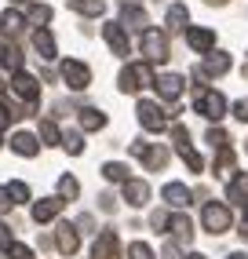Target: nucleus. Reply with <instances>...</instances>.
<instances>
[{
    "label": "nucleus",
    "mask_w": 248,
    "mask_h": 259,
    "mask_svg": "<svg viewBox=\"0 0 248 259\" xmlns=\"http://www.w3.org/2000/svg\"><path fill=\"white\" fill-rule=\"evenodd\" d=\"M33 48L40 51V59H55V37L48 29H37L33 33Z\"/></svg>",
    "instance_id": "nucleus-26"
},
{
    "label": "nucleus",
    "mask_w": 248,
    "mask_h": 259,
    "mask_svg": "<svg viewBox=\"0 0 248 259\" xmlns=\"http://www.w3.org/2000/svg\"><path fill=\"white\" fill-rule=\"evenodd\" d=\"M124 201H128L132 208H143V204L150 201V183H143V179H128V183H124Z\"/></svg>",
    "instance_id": "nucleus-16"
},
{
    "label": "nucleus",
    "mask_w": 248,
    "mask_h": 259,
    "mask_svg": "<svg viewBox=\"0 0 248 259\" xmlns=\"http://www.w3.org/2000/svg\"><path fill=\"white\" fill-rule=\"evenodd\" d=\"M99 208H102V212H117V201H113L110 194H102V197H99Z\"/></svg>",
    "instance_id": "nucleus-45"
},
{
    "label": "nucleus",
    "mask_w": 248,
    "mask_h": 259,
    "mask_svg": "<svg viewBox=\"0 0 248 259\" xmlns=\"http://www.w3.org/2000/svg\"><path fill=\"white\" fill-rule=\"evenodd\" d=\"M226 259H248V255H244V252H230Z\"/></svg>",
    "instance_id": "nucleus-48"
},
{
    "label": "nucleus",
    "mask_w": 248,
    "mask_h": 259,
    "mask_svg": "<svg viewBox=\"0 0 248 259\" xmlns=\"http://www.w3.org/2000/svg\"><path fill=\"white\" fill-rule=\"evenodd\" d=\"M77 194H80V183H77L73 176H62V179H59V197H62V201H73Z\"/></svg>",
    "instance_id": "nucleus-31"
},
{
    "label": "nucleus",
    "mask_w": 248,
    "mask_h": 259,
    "mask_svg": "<svg viewBox=\"0 0 248 259\" xmlns=\"http://www.w3.org/2000/svg\"><path fill=\"white\" fill-rule=\"evenodd\" d=\"M120 15H124V22H120V26H128V29H143V33L150 29V26H146V11L139 8V4H128V8H120Z\"/></svg>",
    "instance_id": "nucleus-23"
},
{
    "label": "nucleus",
    "mask_w": 248,
    "mask_h": 259,
    "mask_svg": "<svg viewBox=\"0 0 248 259\" xmlns=\"http://www.w3.org/2000/svg\"><path fill=\"white\" fill-rule=\"evenodd\" d=\"M161 197L172 204V208H186V204L193 201V194H190V190H186L183 183H168V186L161 190Z\"/></svg>",
    "instance_id": "nucleus-18"
},
{
    "label": "nucleus",
    "mask_w": 248,
    "mask_h": 259,
    "mask_svg": "<svg viewBox=\"0 0 248 259\" xmlns=\"http://www.w3.org/2000/svg\"><path fill=\"white\" fill-rule=\"evenodd\" d=\"M92 259H120V241L113 230H102L92 245Z\"/></svg>",
    "instance_id": "nucleus-9"
},
{
    "label": "nucleus",
    "mask_w": 248,
    "mask_h": 259,
    "mask_svg": "<svg viewBox=\"0 0 248 259\" xmlns=\"http://www.w3.org/2000/svg\"><path fill=\"white\" fill-rule=\"evenodd\" d=\"M204 139H208L212 146H216V150H223V146L230 143V139H226V132H223V128H208V135H204Z\"/></svg>",
    "instance_id": "nucleus-38"
},
{
    "label": "nucleus",
    "mask_w": 248,
    "mask_h": 259,
    "mask_svg": "<svg viewBox=\"0 0 248 259\" xmlns=\"http://www.w3.org/2000/svg\"><path fill=\"white\" fill-rule=\"evenodd\" d=\"M15 248V237H11V227L0 219V252H11Z\"/></svg>",
    "instance_id": "nucleus-37"
},
{
    "label": "nucleus",
    "mask_w": 248,
    "mask_h": 259,
    "mask_svg": "<svg viewBox=\"0 0 248 259\" xmlns=\"http://www.w3.org/2000/svg\"><path fill=\"white\" fill-rule=\"evenodd\" d=\"M153 88H157V95H161V99L175 102V99L183 95V77H179V73H161V77L153 80Z\"/></svg>",
    "instance_id": "nucleus-13"
},
{
    "label": "nucleus",
    "mask_w": 248,
    "mask_h": 259,
    "mask_svg": "<svg viewBox=\"0 0 248 259\" xmlns=\"http://www.w3.org/2000/svg\"><path fill=\"white\" fill-rule=\"evenodd\" d=\"M164 22H168V29H172V33L190 29V11H186V4H172V8H168V15H164Z\"/></svg>",
    "instance_id": "nucleus-22"
},
{
    "label": "nucleus",
    "mask_w": 248,
    "mask_h": 259,
    "mask_svg": "<svg viewBox=\"0 0 248 259\" xmlns=\"http://www.w3.org/2000/svg\"><path fill=\"white\" fill-rule=\"evenodd\" d=\"M0 62H4L8 70L19 73V70H22V51L15 48V44H0Z\"/></svg>",
    "instance_id": "nucleus-27"
},
{
    "label": "nucleus",
    "mask_w": 248,
    "mask_h": 259,
    "mask_svg": "<svg viewBox=\"0 0 248 259\" xmlns=\"http://www.w3.org/2000/svg\"><path fill=\"white\" fill-rule=\"evenodd\" d=\"M11 120H15V113H11V110L4 106V102H0V132H4V128L11 124Z\"/></svg>",
    "instance_id": "nucleus-42"
},
{
    "label": "nucleus",
    "mask_w": 248,
    "mask_h": 259,
    "mask_svg": "<svg viewBox=\"0 0 248 259\" xmlns=\"http://www.w3.org/2000/svg\"><path fill=\"white\" fill-rule=\"evenodd\" d=\"M244 150H248V143H244Z\"/></svg>",
    "instance_id": "nucleus-52"
},
{
    "label": "nucleus",
    "mask_w": 248,
    "mask_h": 259,
    "mask_svg": "<svg viewBox=\"0 0 248 259\" xmlns=\"http://www.w3.org/2000/svg\"><path fill=\"white\" fill-rule=\"evenodd\" d=\"M201 223H204V230H208L212 237H219V234H226V230H230L234 215H230V208H226V204H219V201H208L204 208H201Z\"/></svg>",
    "instance_id": "nucleus-2"
},
{
    "label": "nucleus",
    "mask_w": 248,
    "mask_h": 259,
    "mask_svg": "<svg viewBox=\"0 0 248 259\" xmlns=\"http://www.w3.org/2000/svg\"><path fill=\"white\" fill-rule=\"evenodd\" d=\"M234 117L241 120V124H248V99H241V102H234Z\"/></svg>",
    "instance_id": "nucleus-40"
},
{
    "label": "nucleus",
    "mask_w": 248,
    "mask_h": 259,
    "mask_svg": "<svg viewBox=\"0 0 248 259\" xmlns=\"http://www.w3.org/2000/svg\"><path fill=\"white\" fill-rule=\"evenodd\" d=\"M55 245H59V252H62V255H73V252L80 248V234H77V227H73V223H62V227H59V234H55Z\"/></svg>",
    "instance_id": "nucleus-14"
},
{
    "label": "nucleus",
    "mask_w": 248,
    "mask_h": 259,
    "mask_svg": "<svg viewBox=\"0 0 248 259\" xmlns=\"http://www.w3.org/2000/svg\"><path fill=\"white\" fill-rule=\"evenodd\" d=\"M44 143H37V135H29V132H15L11 135V150L19 153V157H37Z\"/></svg>",
    "instance_id": "nucleus-15"
},
{
    "label": "nucleus",
    "mask_w": 248,
    "mask_h": 259,
    "mask_svg": "<svg viewBox=\"0 0 248 259\" xmlns=\"http://www.w3.org/2000/svg\"><path fill=\"white\" fill-rule=\"evenodd\" d=\"M29 22H37V26L44 29V22H51V8H48V4H33V8H29Z\"/></svg>",
    "instance_id": "nucleus-33"
},
{
    "label": "nucleus",
    "mask_w": 248,
    "mask_h": 259,
    "mask_svg": "<svg viewBox=\"0 0 248 259\" xmlns=\"http://www.w3.org/2000/svg\"><path fill=\"white\" fill-rule=\"evenodd\" d=\"M135 113H139V124H143L146 132H164V128H168V113L157 106V102H150V99L139 102Z\"/></svg>",
    "instance_id": "nucleus-5"
},
{
    "label": "nucleus",
    "mask_w": 248,
    "mask_h": 259,
    "mask_svg": "<svg viewBox=\"0 0 248 259\" xmlns=\"http://www.w3.org/2000/svg\"><path fill=\"white\" fill-rule=\"evenodd\" d=\"M241 237H248V219H244V223H241Z\"/></svg>",
    "instance_id": "nucleus-49"
},
{
    "label": "nucleus",
    "mask_w": 248,
    "mask_h": 259,
    "mask_svg": "<svg viewBox=\"0 0 248 259\" xmlns=\"http://www.w3.org/2000/svg\"><path fill=\"white\" fill-rule=\"evenodd\" d=\"M73 11H80V15H92V19H99V15L106 11V4L102 0H66Z\"/></svg>",
    "instance_id": "nucleus-28"
},
{
    "label": "nucleus",
    "mask_w": 248,
    "mask_h": 259,
    "mask_svg": "<svg viewBox=\"0 0 248 259\" xmlns=\"http://www.w3.org/2000/svg\"><path fill=\"white\" fill-rule=\"evenodd\" d=\"M11 92L19 95V99H26V102H37L40 99V84H37V77H29V73H15L11 77Z\"/></svg>",
    "instance_id": "nucleus-11"
},
{
    "label": "nucleus",
    "mask_w": 248,
    "mask_h": 259,
    "mask_svg": "<svg viewBox=\"0 0 248 259\" xmlns=\"http://www.w3.org/2000/svg\"><path fill=\"white\" fill-rule=\"evenodd\" d=\"M8 255H11V259H33V252H29L26 245H15V248H11Z\"/></svg>",
    "instance_id": "nucleus-44"
},
{
    "label": "nucleus",
    "mask_w": 248,
    "mask_h": 259,
    "mask_svg": "<svg viewBox=\"0 0 248 259\" xmlns=\"http://www.w3.org/2000/svg\"><path fill=\"white\" fill-rule=\"evenodd\" d=\"M77 227H80V230H92V227H95V219H92V215H80V219H77Z\"/></svg>",
    "instance_id": "nucleus-46"
},
{
    "label": "nucleus",
    "mask_w": 248,
    "mask_h": 259,
    "mask_svg": "<svg viewBox=\"0 0 248 259\" xmlns=\"http://www.w3.org/2000/svg\"><path fill=\"white\" fill-rule=\"evenodd\" d=\"M161 259H183L179 245H172V241H168V245H164V252H161Z\"/></svg>",
    "instance_id": "nucleus-43"
},
{
    "label": "nucleus",
    "mask_w": 248,
    "mask_h": 259,
    "mask_svg": "<svg viewBox=\"0 0 248 259\" xmlns=\"http://www.w3.org/2000/svg\"><path fill=\"white\" fill-rule=\"evenodd\" d=\"M168 223H172V215H164V212H153L150 215V227L153 230H168Z\"/></svg>",
    "instance_id": "nucleus-39"
},
{
    "label": "nucleus",
    "mask_w": 248,
    "mask_h": 259,
    "mask_svg": "<svg viewBox=\"0 0 248 259\" xmlns=\"http://www.w3.org/2000/svg\"><path fill=\"white\" fill-rule=\"evenodd\" d=\"M186 44L193 51H201V55H212V51H216V33L204 29V26H190L186 29Z\"/></svg>",
    "instance_id": "nucleus-10"
},
{
    "label": "nucleus",
    "mask_w": 248,
    "mask_h": 259,
    "mask_svg": "<svg viewBox=\"0 0 248 259\" xmlns=\"http://www.w3.org/2000/svg\"><path fill=\"white\" fill-rule=\"evenodd\" d=\"M230 168H234V150H230V146L216 150V171H219V176H226Z\"/></svg>",
    "instance_id": "nucleus-32"
},
{
    "label": "nucleus",
    "mask_w": 248,
    "mask_h": 259,
    "mask_svg": "<svg viewBox=\"0 0 248 259\" xmlns=\"http://www.w3.org/2000/svg\"><path fill=\"white\" fill-rule=\"evenodd\" d=\"M102 176L110 179V183H128V164H120V161H106V164H102Z\"/></svg>",
    "instance_id": "nucleus-30"
},
{
    "label": "nucleus",
    "mask_w": 248,
    "mask_h": 259,
    "mask_svg": "<svg viewBox=\"0 0 248 259\" xmlns=\"http://www.w3.org/2000/svg\"><path fill=\"white\" fill-rule=\"evenodd\" d=\"M190 259H208V255H201V252H193V255H190Z\"/></svg>",
    "instance_id": "nucleus-50"
},
{
    "label": "nucleus",
    "mask_w": 248,
    "mask_h": 259,
    "mask_svg": "<svg viewBox=\"0 0 248 259\" xmlns=\"http://www.w3.org/2000/svg\"><path fill=\"white\" fill-rule=\"evenodd\" d=\"M128 259H153V252H150L146 241H132V245H128Z\"/></svg>",
    "instance_id": "nucleus-34"
},
{
    "label": "nucleus",
    "mask_w": 248,
    "mask_h": 259,
    "mask_svg": "<svg viewBox=\"0 0 248 259\" xmlns=\"http://www.w3.org/2000/svg\"><path fill=\"white\" fill-rule=\"evenodd\" d=\"M139 48H143L146 62H164L168 59V37H164L161 29H146L143 40H139Z\"/></svg>",
    "instance_id": "nucleus-7"
},
{
    "label": "nucleus",
    "mask_w": 248,
    "mask_h": 259,
    "mask_svg": "<svg viewBox=\"0 0 248 259\" xmlns=\"http://www.w3.org/2000/svg\"><path fill=\"white\" fill-rule=\"evenodd\" d=\"M62 146H66L69 153H73V157H77V153H84V139H80L77 132H69V135H62Z\"/></svg>",
    "instance_id": "nucleus-36"
},
{
    "label": "nucleus",
    "mask_w": 248,
    "mask_h": 259,
    "mask_svg": "<svg viewBox=\"0 0 248 259\" xmlns=\"http://www.w3.org/2000/svg\"><path fill=\"white\" fill-rule=\"evenodd\" d=\"M193 110H197L204 120H223L226 117V99L219 92L204 88V92H197V99H193Z\"/></svg>",
    "instance_id": "nucleus-3"
},
{
    "label": "nucleus",
    "mask_w": 248,
    "mask_h": 259,
    "mask_svg": "<svg viewBox=\"0 0 248 259\" xmlns=\"http://www.w3.org/2000/svg\"><path fill=\"white\" fill-rule=\"evenodd\" d=\"M128 150H132L135 157H139V161H143V164L150 168V171H161V168L168 164V150H164V146H150V143H132Z\"/></svg>",
    "instance_id": "nucleus-8"
},
{
    "label": "nucleus",
    "mask_w": 248,
    "mask_h": 259,
    "mask_svg": "<svg viewBox=\"0 0 248 259\" xmlns=\"http://www.w3.org/2000/svg\"><path fill=\"white\" fill-rule=\"evenodd\" d=\"M204 4H212V8H223V4H230V0H204Z\"/></svg>",
    "instance_id": "nucleus-47"
},
{
    "label": "nucleus",
    "mask_w": 248,
    "mask_h": 259,
    "mask_svg": "<svg viewBox=\"0 0 248 259\" xmlns=\"http://www.w3.org/2000/svg\"><path fill=\"white\" fill-rule=\"evenodd\" d=\"M102 37H106V44H110V51L113 55H128V33H124V26L120 22H106L102 26Z\"/></svg>",
    "instance_id": "nucleus-12"
},
{
    "label": "nucleus",
    "mask_w": 248,
    "mask_h": 259,
    "mask_svg": "<svg viewBox=\"0 0 248 259\" xmlns=\"http://www.w3.org/2000/svg\"><path fill=\"white\" fill-rule=\"evenodd\" d=\"M8 194L15 197V204H22V201H29V186L15 179V183H8Z\"/></svg>",
    "instance_id": "nucleus-35"
},
{
    "label": "nucleus",
    "mask_w": 248,
    "mask_h": 259,
    "mask_svg": "<svg viewBox=\"0 0 248 259\" xmlns=\"http://www.w3.org/2000/svg\"><path fill=\"white\" fill-rule=\"evenodd\" d=\"M11 204H15V197L8 194V186H0V212H11Z\"/></svg>",
    "instance_id": "nucleus-41"
},
{
    "label": "nucleus",
    "mask_w": 248,
    "mask_h": 259,
    "mask_svg": "<svg viewBox=\"0 0 248 259\" xmlns=\"http://www.w3.org/2000/svg\"><path fill=\"white\" fill-rule=\"evenodd\" d=\"M59 212H62V197H44V201L33 204V219L37 223H51Z\"/></svg>",
    "instance_id": "nucleus-19"
},
{
    "label": "nucleus",
    "mask_w": 248,
    "mask_h": 259,
    "mask_svg": "<svg viewBox=\"0 0 248 259\" xmlns=\"http://www.w3.org/2000/svg\"><path fill=\"white\" fill-rule=\"evenodd\" d=\"M172 139H175V150H179V157L186 161L190 171H204V161H201V153L190 146V132H186L183 124H175V128H172Z\"/></svg>",
    "instance_id": "nucleus-4"
},
{
    "label": "nucleus",
    "mask_w": 248,
    "mask_h": 259,
    "mask_svg": "<svg viewBox=\"0 0 248 259\" xmlns=\"http://www.w3.org/2000/svg\"><path fill=\"white\" fill-rule=\"evenodd\" d=\"M62 80H66L69 92H84L88 84H92V70H88L80 59H66L62 62Z\"/></svg>",
    "instance_id": "nucleus-6"
},
{
    "label": "nucleus",
    "mask_w": 248,
    "mask_h": 259,
    "mask_svg": "<svg viewBox=\"0 0 248 259\" xmlns=\"http://www.w3.org/2000/svg\"><path fill=\"white\" fill-rule=\"evenodd\" d=\"M226 201H230V204H248V176H244V171L230 179V186H226Z\"/></svg>",
    "instance_id": "nucleus-20"
},
{
    "label": "nucleus",
    "mask_w": 248,
    "mask_h": 259,
    "mask_svg": "<svg viewBox=\"0 0 248 259\" xmlns=\"http://www.w3.org/2000/svg\"><path fill=\"white\" fill-rule=\"evenodd\" d=\"M40 139H44V146H59L62 143V132H59V124H55V120H40Z\"/></svg>",
    "instance_id": "nucleus-29"
},
{
    "label": "nucleus",
    "mask_w": 248,
    "mask_h": 259,
    "mask_svg": "<svg viewBox=\"0 0 248 259\" xmlns=\"http://www.w3.org/2000/svg\"><path fill=\"white\" fill-rule=\"evenodd\" d=\"M197 70L204 77H223L230 70V55H226V51H212V55L204 59V66H197Z\"/></svg>",
    "instance_id": "nucleus-17"
},
{
    "label": "nucleus",
    "mask_w": 248,
    "mask_h": 259,
    "mask_svg": "<svg viewBox=\"0 0 248 259\" xmlns=\"http://www.w3.org/2000/svg\"><path fill=\"white\" fill-rule=\"evenodd\" d=\"M168 230L175 234V241H179V245H190L193 241V223L179 212V215H172V223H168Z\"/></svg>",
    "instance_id": "nucleus-21"
},
{
    "label": "nucleus",
    "mask_w": 248,
    "mask_h": 259,
    "mask_svg": "<svg viewBox=\"0 0 248 259\" xmlns=\"http://www.w3.org/2000/svg\"><path fill=\"white\" fill-rule=\"evenodd\" d=\"M80 128H84V132H99V128H106V113H99L95 106H84V110H80Z\"/></svg>",
    "instance_id": "nucleus-25"
},
{
    "label": "nucleus",
    "mask_w": 248,
    "mask_h": 259,
    "mask_svg": "<svg viewBox=\"0 0 248 259\" xmlns=\"http://www.w3.org/2000/svg\"><path fill=\"white\" fill-rule=\"evenodd\" d=\"M22 26H26V19L19 11H4V15H0V33H4V37H19Z\"/></svg>",
    "instance_id": "nucleus-24"
},
{
    "label": "nucleus",
    "mask_w": 248,
    "mask_h": 259,
    "mask_svg": "<svg viewBox=\"0 0 248 259\" xmlns=\"http://www.w3.org/2000/svg\"><path fill=\"white\" fill-rule=\"evenodd\" d=\"M153 80H157V77H153V70H150V62H132V66H124V70H120L117 88H120L124 95H135V92L150 88Z\"/></svg>",
    "instance_id": "nucleus-1"
},
{
    "label": "nucleus",
    "mask_w": 248,
    "mask_h": 259,
    "mask_svg": "<svg viewBox=\"0 0 248 259\" xmlns=\"http://www.w3.org/2000/svg\"><path fill=\"white\" fill-rule=\"evenodd\" d=\"M11 4H29V0H11Z\"/></svg>",
    "instance_id": "nucleus-51"
}]
</instances>
